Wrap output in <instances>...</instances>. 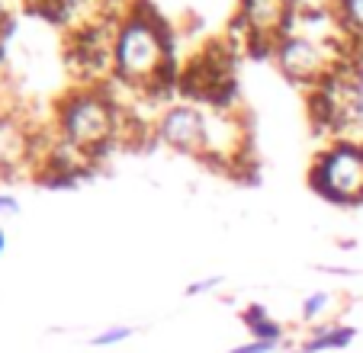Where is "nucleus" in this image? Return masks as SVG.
Segmentation results:
<instances>
[{"label":"nucleus","instance_id":"obj_2","mask_svg":"<svg viewBox=\"0 0 363 353\" xmlns=\"http://www.w3.org/2000/svg\"><path fill=\"white\" fill-rule=\"evenodd\" d=\"M52 123H55L58 138L100 161L106 151L123 142L125 109L116 103L106 84H84V87L62 94Z\"/></svg>","mask_w":363,"mask_h":353},{"label":"nucleus","instance_id":"obj_12","mask_svg":"<svg viewBox=\"0 0 363 353\" xmlns=\"http://www.w3.org/2000/svg\"><path fill=\"white\" fill-rule=\"evenodd\" d=\"M247 334H251V340H267V344H283V325L280 321H274V318H264V321H257V325H251L247 327Z\"/></svg>","mask_w":363,"mask_h":353},{"label":"nucleus","instance_id":"obj_14","mask_svg":"<svg viewBox=\"0 0 363 353\" xmlns=\"http://www.w3.org/2000/svg\"><path fill=\"white\" fill-rule=\"evenodd\" d=\"M129 337H132V327L116 325V327H106L103 334H96L90 344H94V347H113V344H123V340H129Z\"/></svg>","mask_w":363,"mask_h":353},{"label":"nucleus","instance_id":"obj_1","mask_svg":"<svg viewBox=\"0 0 363 353\" xmlns=\"http://www.w3.org/2000/svg\"><path fill=\"white\" fill-rule=\"evenodd\" d=\"M113 77L142 94L180 87L171 23L148 0L132 4L113 26Z\"/></svg>","mask_w":363,"mask_h":353},{"label":"nucleus","instance_id":"obj_15","mask_svg":"<svg viewBox=\"0 0 363 353\" xmlns=\"http://www.w3.org/2000/svg\"><path fill=\"white\" fill-rule=\"evenodd\" d=\"M280 344H267V340H247V344H238L232 347L228 353H277Z\"/></svg>","mask_w":363,"mask_h":353},{"label":"nucleus","instance_id":"obj_4","mask_svg":"<svg viewBox=\"0 0 363 353\" xmlns=\"http://www.w3.org/2000/svg\"><path fill=\"white\" fill-rule=\"evenodd\" d=\"M308 186L335 206H363V145L354 138L328 142L312 157Z\"/></svg>","mask_w":363,"mask_h":353},{"label":"nucleus","instance_id":"obj_18","mask_svg":"<svg viewBox=\"0 0 363 353\" xmlns=\"http://www.w3.org/2000/svg\"><path fill=\"white\" fill-rule=\"evenodd\" d=\"M10 212H20V199L0 190V215H10Z\"/></svg>","mask_w":363,"mask_h":353},{"label":"nucleus","instance_id":"obj_3","mask_svg":"<svg viewBox=\"0 0 363 353\" xmlns=\"http://www.w3.org/2000/svg\"><path fill=\"white\" fill-rule=\"evenodd\" d=\"M354 45H360V42H354L350 35H344V39H322V35H308L293 29L289 35H283L277 42L274 62L286 81L312 90L341 62H354Z\"/></svg>","mask_w":363,"mask_h":353},{"label":"nucleus","instance_id":"obj_20","mask_svg":"<svg viewBox=\"0 0 363 353\" xmlns=\"http://www.w3.org/2000/svg\"><path fill=\"white\" fill-rule=\"evenodd\" d=\"M7 251V231H4V225H0V254Z\"/></svg>","mask_w":363,"mask_h":353},{"label":"nucleus","instance_id":"obj_16","mask_svg":"<svg viewBox=\"0 0 363 353\" xmlns=\"http://www.w3.org/2000/svg\"><path fill=\"white\" fill-rule=\"evenodd\" d=\"M264 318H270V312H267V306H247L245 312H241V321H245V327H251V325H257V321H264Z\"/></svg>","mask_w":363,"mask_h":353},{"label":"nucleus","instance_id":"obj_17","mask_svg":"<svg viewBox=\"0 0 363 353\" xmlns=\"http://www.w3.org/2000/svg\"><path fill=\"white\" fill-rule=\"evenodd\" d=\"M222 286V276H209V279H196V283L186 286V296H203L209 289H219Z\"/></svg>","mask_w":363,"mask_h":353},{"label":"nucleus","instance_id":"obj_6","mask_svg":"<svg viewBox=\"0 0 363 353\" xmlns=\"http://www.w3.org/2000/svg\"><path fill=\"white\" fill-rule=\"evenodd\" d=\"M293 29H296L293 0H238L228 33L238 42L247 39L280 42Z\"/></svg>","mask_w":363,"mask_h":353},{"label":"nucleus","instance_id":"obj_21","mask_svg":"<svg viewBox=\"0 0 363 353\" xmlns=\"http://www.w3.org/2000/svg\"><path fill=\"white\" fill-rule=\"evenodd\" d=\"M289 353H308V350H306V347H299V350H289Z\"/></svg>","mask_w":363,"mask_h":353},{"label":"nucleus","instance_id":"obj_5","mask_svg":"<svg viewBox=\"0 0 363 353\" xmlns=\"http://www.w3.org/2000/svg\"><path fill=\"white\" fill-rule=\"evenodd\" d=\"M206 109V135L199 161L219 170L245 167L251 155V125L238 106H203Z\"/></svg>","mask_w":363,"mask_h":353},{"label":"nucleus","instance_id":"obj_10","mask_svg":"<svg viewBox=\"0 0 363 353\" xmlns=\"http://www.w3.org/2000/svg\"><path fill=\"white\" fill-rule=\"evenodd\" d=\"M337 23H341L344 35L363 45V0H337Z\"/></svg>","mask_w":363,"mask_h":353},{"label":"nucleus","instance_id":"obj_13","mask_svg":"<svg viewBox=\"0 0 363 353\" xmlns=\"http://www.w3.org/2000/svg\"><path fill=\"white\" fill-rule=\"evenodd\" d=\"M331 308V292H312L302 302V321H318Z\"/></svg>","mask_w":363,"mask_h":353},{"label":"nucleus","instance_id":"obj_19","mask_svg":"<svg viewBox=\"0 0 363 353\" xmlns=\"http://www.w3.org/2000/svg\"><path fill=\"white\" fill-rule=\"evenodd\" d=\"M4 29H10V16L0 10V39H4Z\"/></svg>","mask_w":363,"mask_h":353},{"label":"nucleus","instance_id":"obj_7","mask_svg":"<svg viewBox=\"0 0 363 353\" xmlns=\"http://www.w3.org/2000/svg\"><path fill=\"white\" fill-rule=\"evenodd\" d=\"M203 135H206V109L199 106V103H190V100L167 103L158 113L155 138H158L164 148L177 151V155L199 157V151H203Z\"/></svg>","mask_w":363,"mask_h":353},{"label":"nucleus","instance_id":"obj_9","mask_svg":"<svg viewBox=\"0 0 363 353\" xmlns=\"http://www.w3.org/2000/svg\"><path fill=\"white\" fill-rule=\"evenodd\" d=\"M354 337H357V327H350V325H322L308 334V340L302 347H306L308 353L344 350V347L354 344Z\"/></svg>","mask_w":363,"mask_h":353},{"label":"nucleus","instance_id":"obj_8","mask_svg":"<svg viewBox=\"0 0 363 353\" xmlns=\"http://www.w3.org/2000/svg\"><path fill=\"white\" fill-rule=\"evenodd\" d=\"M39 157V132L16 109H0V174L13 176L26 167H35Z\"/></svg>","mask_w":363,"mask_h":353},{"label":"nucleus","instance_id":"obj_11","mask_svg":"<svg viewBox=\"0 0 363 353\" xmlns=\"http://www.w3.org/2000/svg\"><path fill=\"white\" fill-rule=\"evenodd\" d=\"M296 23H318L337 13V0H293Z\"/></svg>","mask_w":363,"mask_h":353}]
</instances>
